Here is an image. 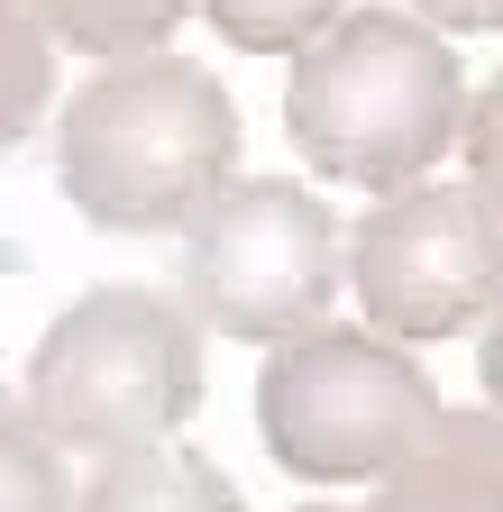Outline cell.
<instances>
[{
  "mask_svg": "<svg viewBox=\"0 0 503 512\" xmlns=\"http://www.w3.org/2000/svg\"><path fill=\"white\" fill-rule=\"evenodd\" d=\"M65 202L110 238L193 229L220 183H238V110L193 55H119L65 101L55 128Z\"/></svg>",
  "mask_w": 503,
  "mask_h": 512,
  "instance_id": "cell-1",
  "label": "cell"
},
{
  "mask_svg": "<svg viewBox=\"0 0 503 512\" xmlns=\"http://www.w3.org/2000/svg\"><path fill=\"white\" fill-rule=\"evenodd\" d=\"M467 83L449 37H430L403 10H357L321 46L293 55L284 83V138L311 156L321 183L403 192L421 183L467 128Z\"/></svg>",
  "mask_w": 503,
  "mask_h": 512,
  "instance_id": "cell-2",
  "label": "cell"
},
{
  "mask_svg": "<svg viewBox=\"0 0 503 512\" xmlns=\"http://www.w3.org/2000/svg\"><path fill=\"white\" fill-rule=\"evenodd\" d=\"M202 403V330L193 302H165L147 284H92L55 311V330L28 357V412L83 448V458H129L193 421Z\"/></svg>",
  "mask_w": 503,
  "mask_h": 512,
  "instance_id": "cell-3",
  "label": "cell"
},
{
  "mask_svg": "<svg viewBox=\"0 0 503 512\" xmlns=\"http://www.w3.org/2000/svg\"><path fill=\"white\" fill-rule=\"evenodd\" d=\"M430 421H439L430 375L385 330H330L321 320V330L284 339L257 375V430L275 448V467L311 485L385 476Z\"/></svg>",
  "mask_w": 503,
  "mask_h": 512,
  "instance_id": "cell-4",
  "label": "cell"
},
{
  "mask_svg": "<svg viewBox=\"0 0 503 512\" xmlns=\"http://www.w3.org/2000/svg\"><path fill=\"white\" fill-rule=\"evenodd\" d=\"M330 293H339V220L311 183L238 174L183 229V302L202 330L284 348L330 320Z\"/></svg>",
  "mask_w": 503,
  "mask_h": 512,
  "instance_id": "cell-5",
  "label": "cell"
},
{
  "mask_svg": "<svg viewBox=\"0 0 503 512\" xmlns=\"http://www.w3.org/2000/svg\"><path fill=\"white\" fill-rule=\"evenodd\" d=\"M348 284L385 339H458L503 302V211L476 183L375 192V211L348 229Z\"/></svg>",
  "mask_w": 503,
  "mask_h": 512,
  "instance_id": "cell-6",
  "label": "cell"
},
{
  "mask_svg": "<svg viewBox=\"0 0 503 512\" xmlns=\"http://www.w3.org/2000/svg\"><path fill=\"white\" fill-rule=\"evenodd\" d=\"M366 512H503V412H439L375 476Z\"/></svg>",
  "mask_w": 503,
  "mask_h": 512,
  "instance_id": "cell-7",
  "label": "cell"
},
{
  "mask_svg": "<svg viewBox=\"0 0 503 512\" xmlns=\"http://www.w3.org/2000/svg\"><path fill=\"white\" fill-rule=\"evenodd\" d=\"M74 512H238V485L202 458V448H129V458H101V476L83 485Z\"/></svg>",
  "mask_w": 503,
  "mask_h": 512,
  "instance_id": "cell-8",
  "label": "cell"
},
{
  "mask_svg": "<svg viewBox=\"0 0 503 512\" xmlns=\"http://www.w3.org/2000/svg\"><path fill=\"white\" fill-rule=\"evenodd\" d=\"M55 46H83L101 64L119 55H165V37L183 28V10H202V0H37Z\"/></svg>",
  "mask_w": 503,
  "mask_h": 512,
  "instance_id": "cell-9",
  "label": "cell"
},
{
  "mask_svg": "<svg viewBox=\"0 0 503 512\" xmlns=\"http://www.w3.org/2000/svg\"><path fill=\"white\" fill-rule=\"evenodd\" d=\"M0 512H74L65 439H55L19 394H0Z\"/></svg>",
  "mask_w": 503,
  "mask_h": 512,
  "instance_id": "cell-10",
  "label": "cell"
},
{
  "mask_svg": "<svg viewBox=\"0 0 503 512\" xmlns=\"http://www.w3.org/2000/svg\"><path fill=\"white\" fill-rule=\"evenodd\" d=\"M55 92V28L37 0H0V147H19Z\"/></svg>",
  "mask_w": 503,
  "mask_h": 512,
  "instance_id": "cell-11",
  "label": "cell"
},
{
  "mask_svg": "<svg viewBox=\"0 0 503 512\" xmlns=\"http://www.w3.org/2000/svg\"><path fill=\"white\" fill-rule=\"evenodd\" d=\"M202 19L238 55H302L339 28V0H202Z\"/></svg>",
  "mask_w": 503,
  "mask_h": 512,
  "instance_id": "cell-12",
  "label": "cell"
},
{
  "mask_svg": "<svg viewBox=\"0 0 503 512\" xmlns=\"http://www.w3.org/2000/svg\"><path fill=\"white\" fill-rule=\"evenodd\" d=\"M467 183L503 211V74L467 101Z\"/></svg>",
  "mask_w": 503,
  "mask_h": 512,
  "instance_id": "cell-13",
  "label": "cell"
},
{
  "mask_svg": "<svg viewBox=\"0 0 503 512\" xmlns=\"http://www.w3.org/2000/svg\"><path fill=\"white\" fill-rule=\"evenodd\" d=\"M421 19L458 28V37H485V28H503V0H421Z\"/></svg>",
  "mask_w": 503,
  "mask_h": 512,
  "instance_id": "cell-14",
  "label": "cell"
},
{
  "mask_svg": "<svg viewBox=\"0 0 503 512\" xmlns=\"http://www.w3.org/2000/svg\"><path fill=\"white\" fill-rule=\"evenodd\" d=\"M476 375H485V403L503 412V302H494V320H485V348H476Z\"/></svg>",
  "mask_w": 503,
  "mask_h": 512,
  "instance_id": "cell-15",
  "label": "cell"
},
{
  "mask_svg": "<svg viewBox=\"0 0 503 512\" xmlns=\"http://www.w3.org/2000/svg\"><path fill=\"white\" fill-rule=\"evenodd\" d=\"M293 512H339V503H293Z\"/></svg>",
  "mask_w": 503,
  "mask_h": 512,
  "instance_id": "cell-16",
  "label": "cell"
}]
</instances>
